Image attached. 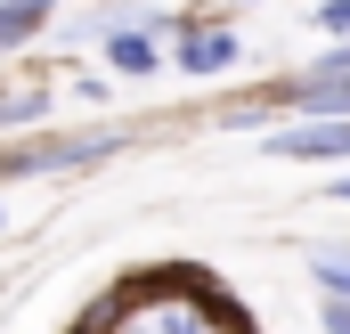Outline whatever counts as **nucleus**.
<instances>
[{
	"mask_svg": "<svg viewBox=\"0 0 350 334\" xmlns=\"http://www.w3.org/2000/svg\"><path fill=\"white\" fill-rule=\"evenodd\" d=\"M122 147V131H74V139H41V147H16L0 155V179H25V171H74V164H106Z\"/></svg>",
	"mask_w": 350,
	"mask_h": 334,
	"instance_id": "obj_1",
	"label": "nucleus"
},
{
	"mask_svg": "<svg viewBox=\"0 0 350 334\" xmlns=\"http://www.w3.org/2000/svg\"><path fill=\"white\" fill-rule=\"evenodd\" d=\"M269 155H293V164H342V155H350V114H318V123L277 131Z\"/></svg>",
	"mask_w": 350,
	"mask_h": 334,
	"instance_id": "obj_2",
	"label": "nucleus"
},
{
	"mask_svg": "<svg viewBox=\"0 0 350 334\" xmlns=\"http://www.w3.org/2000/svg\"><path fill=\"white\" fill-rule=\"evenodd\" d=\"M237 57H245V49H237V33H220V25H204V33H187V41L172 49V66H179V74H228Z\"/></svg>",
	"mask_w": 350,
	"mask_h": 334,
	"instance_id": "obj_3",
	"label": "nucleus"
},
{
	"mask_svg": "<svg viewBox=\"0 0 350 334\" xmlns=\"http://www.w3.org/2000/svg\"><path fill=\"white\" fill-rule=\"evenodd\" d=\"M49 8H57V0H0V49H25V41L49 25Z\"/></svg>",
	"mask_w": 350,
	"mask_h": 334,
	"instance_id": "obj_4",
	"label": "nucleus"
},
{
	"mask_svg": "<svg viewBox=\"0 0 350 334\" xmlns=\"http://www.w3.org/2000/svg\"><path fill=\"white\" fill-rule=\"evenodd\" d=\"M106 66H114V74H155L163 49H155L147 33H106Z\"/></svg>",
	"mask_w": 350,
	"mask_h": 334,
	"instance_id": "obj_5",
	"label": "nucleus"
},
{
	"mask_svg": "<svg viewBox=\"0 0 350 334\" xmlns=\"http://www.w3.org/2000/svg\"><path fill=\"white\" fill-rule=\"evenodd\" d=\"M310 82H350V41H334V49H318Z\"/></svg>",
	"mask_w": 350,
	"mask_h": 334,
	"instance_id": "obj_6",
	"label": "nucleus"
},
{
	"mask_svg": "<svg viewBox=\"0 0 350 334\" xmlns=\"http://www.w3.org/2000/svg\"><path fill=\"white\" fill-rule=\"evenodd\" d=\"M49 114V98H0V131H16V123H41Z\"/></svg>",
	"mask_w": 350,
	"mask_h": 334,
	"instance_id": "obj_7",
	"label": "nucleus"
},
{
	"mask_svg": "<svg viewBox=\"0 0 350 334\" xmlns=\"http://www.w3.org/2000/svg\"><path fill=\"white\" fill-rule=\"evenodd\" d=\"M318 285H334L350 302V253H318Z\"/></svg>",
	"mask_w": 350,
	"mask_h": 334,
	"instance_id": "obj_8",
	"label": "nucleus"
},
{
	"mask_svg": "<svg viewBox=\"0 0 350 334\" xmlns=\"http://www.w3.org/2000/svg\"><path fill=\"white\" fill-rule=\"evenodd\" d=\"M318 25H326V33H342V41H350V0H318Z\"/></svg>",
	"mask_w": 350,
	"mask_h": 334,
	"instance_id": "obj_9",
	"label": "nucleus"
},
{
	"mask_svg": "<svg viewBox=\"0 0 350 334\" xmlns=\"http://www.w3.org/2000/svg\"><path fill=\"white\" fill-rule=\"evenodd\" d=\"M326 334H350V302H326Z\"/></svg>",
	"mask_w": 350,
	"mask_h": 334,
	"instance_id": "obj_10",
	"label": "nucleus"
},
{
	"mask_svg": "<svg viewBox=\"0 0 350 334\" xmlns=\"http://www.w3.org/2000/svg\"><path fill=\"white\" fill-rule=\"evenodd\" d=\"M326 196H334V204H350V179H326Z\"/></svg>",
	"mask_w": 350,
	"mask_h": 334,
	"instance_id": "obj_11",
	"label": "nucleus"
}]
</instances>
